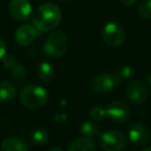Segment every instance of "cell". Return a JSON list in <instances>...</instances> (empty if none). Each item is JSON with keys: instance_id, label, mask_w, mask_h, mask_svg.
<instances>
[{"instance_id": "cell-1", "label": "cell", "mask_w": 151, "mask_h": 151, "mask_svg": "<svg viewBox=\"0 0 151 151\" xmlns=\"http://www.w3.org/2000/svg\"><path fill=\"white\" fill-rule=\"evenodd\" d=\"M61 21V11L53 3H45L38 6L32 15V24L42 32L51 31L59 25Z\"/></svg>"}, {"instance_id": "cell-2", "label": "cell", "mask_w": 151, "mask_h": 151, "mask_svg": "<svg viewBox=\"0 0 151 151\" xmlns=\"http://www.w3.org/2000/svg\"><path fill=\"white\" fill-rule=\"evenodd\" d=\"M19 99L24 107L28 109H38L46 105L49 99V94L42 87L34 84H28L21 89Z\"/></svg>"}, {"instance_id": "cell-3", "label": "cell", "mask_w": 151, "mask_h": 151, "mask_svg": "<svg viewBox=\"0 0 151 151\" xmlns=\"http://www.w3.org/2000/svg\"><path fill=\"white\" fill-rule=\"evenodd\" d=\"M67 51V37L64 32L54 31L47 37L44 44V52L53 58H58Z\"/></svg>"}, {"instance_id": "cell-4", "label": "cell", "mask_w": 151, "mask_h": 151, "mask_svg": "<svg viewBox=\"0 0 151 151\" xmlns=\"http://www.w3.org/2000/svg\"><path fill=\"white\" fill-rule=\"evenodd\" d=\"M125 144L126 138L120 130H107L99 137V145L105 151H120L125 147Z\"/></svg>"}, {"instance_id": "cell-5", "label": "cell", "mask_w": 151, "mask_h": 151, "mask_svg": "<svg viewBox=\"0 0 151 151\" xmlns=\"http://www.w3.org/2000/svg\"><path fill=\"white\" fill-rule=\"evenodd\" d=\"M104 42L110 47H120L125 40V31L117 23L110 22L101 30Z\"/></svg>"}, {"instance_id": "cell-6", "label": "cell", "mask_w": 151, "mask_h": 151, "mask_svg": "<svg viewBox=\"0 0 151 151\" xmlns=\"http://www.w3.org/2000/svg\"><path fill=\"white\" fill-rule=\"evenodd\" d=\"M115 85L116 81L113 75H109V73H101V75L95 76L89 83L90 89L97 94H105L110 92L115 87Z\"/></svg>"}, {"instance_id": "cell-7", "label": "cell", "mask_w": 151, "mask_h": 151, "mask_svg": "<svg viewBox=\"0 0 151 151\" xmlns=\"http://www.w3.org/2000/svg\"><path fill=\"white\" fill-rule=\"evenodd\" d=\"M107 116L114 122L124 123L128 121L130 117V110L126 104L122 101H114L108 107Z\"/></svg>"}, {"instance_id": "cell-8", "label": "cell", "mask_w": 151, "mask_h": 151, "mask_svg": "<svg viewBox=\"0 0 151 151\" xmlns=\"http://www.w3.org/2000/svg\"><path fill=\"white\" fill-rule=\"evenodd\" d=\"M9 9L12 17L20 22L26 21L32 12L29 0H12Z\"/></svg>"}, {"instance_id": "cell-9", "label": "cell", "mask_w": 151, "mask_h": 151, "mask_svg": "<svg viewBox=\"0 0 151 151\" xmlns=\"http://www.w3.org/2000/svg\"><path fill=\"white\" fill-rule=\"evenodd\" d=\"M126 95L134 104H143L148 96V90L145 84L141 81H132L126 88Z\"/></svg>"}, {"instance_id": "cell-10", "label": "cell", "mask_w": 151, "mask_h": 151, "mask_svg": "<svg viewBox=\"0 0 151 151\" xmlns=\"http://www.w3.org/2000/svg\"><path fill=\"white\" fill-rule=\"evenodd\" d=\"M128 138L132 143L138 146H143L146 145L150 140V132L144 124L134 123L128 130Z\"/></svg>"}, {"instance_id": "cell-11", "label": "cell", "mask_w": 151, "mask_h": 151, "mask_svg": "<svg viewBox=\"0 0 151 151\" xmlns=\"http://www.w3.org/2000/svg\"><path fill=\"white\" fill-rule=\"evenodd\" d=\"M40 35V32L34 26L22 25L16 31L15 40L20 46H28L36 40Z\"/></svg>"}, {"instance_id": "cell-12", "label": "cell", "mask_w": 151, "mask_h": 151, "mask_svg": "<svg viewBox=\"0 0 151 151\" xmlns=\"http://www.w3.org/2000/svg\"><path fill=\"white\" fill-rule=\"evenodd\" d=\"M1 151H28V144L18 137H9L1 143Z\"/></svg>"}, {"instance_id": "cell-13", "label": "cell", "mask_w": 151, "mask_h": 151, "mask_svg": "<svg viewBox=\"0 0 151 151\" xmlns=\"http://www.w3.org/2000/svg\"><path fill=\"white\" fill-rule=\"evenodd\" d=\"M67 151H96V147L91 139L80 137L69 144Z\"/></svg>"}, {"instance_id": "cell-14", "label": "cell", "mask_w": 151, "mask_h": 151, "mask_svg": "<svg viewBox=\"0 0 151 151\" xmlns=\"http://www.w3.org/2000/svg\"><path fill=\"white\" fill-rule=\"evenodd\" d=\"M17 95V87L9 81L0 82V103H6L15 99Z\"/></svg>"}, {"instance_id": "cell-15", "label": "cell", "mask_w": 151, "mask_h": 151, "mask_svg": "<svg viewBox=\"0 0 151 151\" xmlns=\"http://www.w3.org/2000/svg\"><path fill=\"white\" fill-rule=\"evenodd\" d=\"M55 75L54 67L51 63L44 61L40 62V65L37 67V77L42 82L44 83H49L53 80Z\"/></svg>"}, {"instance_id": "cell-16", "label": "cell", "mask_w": 151, "mask_h": 151, "mask_svg": "<svg viewBox=\"0 0 151 151\" xmlns=\"http://www.w3.org/2000/svg\"><path fill=\"white\" fill-rule=\"evenodd\" d=\"M50 139V134L49 132L44 127H37L32 132L31 134V140L37 146H42L48 143Z\"/></svg>"}, {"instance_id": "cell-17", "label": "cell", "mask_w": 151, "mask_h": 151, "mask_svg": "<svg viewBox=\"0 0 151 151\" xmlns=\"http://www.w3.org/2000/svg\"><path fill=\"white\" fill-rule=\"evenodd\" d=\"M80 134L85 138H94L99 134V128L94 123L90 121H84L80 126Z\"/></svg>"}, {"instance_id": "cell-18", "label": "cell", "mask_w": 151, "mask_h": 151, "mask_svg": "<svg viewBox=\"0 0 151 151\" xmlns=\"http://www.w3.org/2000/svg\"><path fill=\"white\" fill-rule=\"evenodd\" d=\"M132 67L128 66V65H123V66L119 67V68L115 71L113 77L116 81V84H120V83L130 79L132 78Z\"/></svg>"}, {"instance_id": "cell-19", "label": "cell", "mask_w": 151, "mask_h": 151, "mask_svg": "<svg viewBox=\"0 0 151 151\" xmlns=\"http://www.w3.org/2000/svg\"><path fill=\"white\" fill-rule=\"evenodd\" d=\"M11 76L17 82H23L27 77V70H26L24 65H22L21 63H17L11 69Z\"/></svg>"}, {"instance_id": "cell-20", "label": "cell", "mask_w": 151, "mask_h": 151, "mask_svg": "<svg viewBox=\"0 0 151 151\" xmlns=\"http://www.w3.org/2000/svg\"><path fill=\"white\" fill-rule=\"evenodd\" d=\"M138 13L143 19H151V0H143L138 7Z\"/></svg>"}, {"instance_id": "cell-21", "label": "cell", "mask_w": 151, "mask_h": 151, "mask_svg": "<svg viewBox=\"0 0 151 151\" xmlns=\"http://www.w3.org/2000/svg\"><path fill=\"white\" fill-rule=\"evenodd\" d=\"M89 116L92 120H95V121H101L104 118L107 116V111L104 109L101 106H95L92 109L90 110V113H89Z\"/></svg>"}, {"instance_id": "cell-22", "label": "cell", "mask_w": 151, "mask_h": 151, "mask_svg": "<svg viewBox=\"0 0 151 151\" xmlns=\"http://www.w3.org/2000/svg\"><path fill=\"white\" fill-rule=\"evenodd\" d=\"M2 63L3 66L7 69H12L16 64H17V59L14 55L12 54H5V56L2 58Z\"/></svg>"}, {"instance_id": "cell-23", "label": "cell", "mask_w": 151, "mask_h": 151, "mask_svg": "<svg viewBox=\"0 0 151 151\" xmlns=\"http://www.w3.org/2000/svg\"><path fill=\"white\" fill-rule=\"evenodd\" d=\"M5 54H6V46L2 38H0V60L5 56Z\"/></svg>"}, {"instance_id": "cell-24", "label": "cell", "mask_w": 151, "mask_h": 151, "mask_svg": "<svg viewBox=\"0 0 151 151\" xmlns=\"http://www.w3.org/2000/svg\"><path fill=\"white\" fill-rule=\"evenodd\" d=\"M120 1H121L124 5H126V6H132L134 3L138 2L139 0H120Z\"/></svg>"}, {"instance_id": "cell-25", "label": "cell", "mask_w": 151, "mask_h": 151, "mask_svg": "<svg viewBox=\"0 0 151 151\" xmlns=\"http://www.w3.org/2000/svg\"><path fill=\"white\" fill-rule=\"evenodd\" d=\"M147 82H148L149 86L151 87V71L148 73V76H147Z\"/></svg>"}, {"instance_id": "cell-26", "label": "cell", "mask_w": 151, "mask_h": 151, "mask_svg": "<svg viewBox=\"0 0 151 151\" xmlns=\"http://www.w3.org/2000/svg\"><path fill=\"white\" fill-rule=\"evenodd\" d=\"M48 151H63L61 148H59V147H53V148L49 149Z\"/></svg>"}, {"instance_id": "cell-27", "label": "cell", "mask_w": 151, "mask_h": 151, "mask_svg": "<svg viewBox=\"0 0 151 151\" xmlns=\"http://www.w3.org/2000/svg\"><path fill=\"white\" fill-rule=\"evenodd\" d=\"M143 151H151V146L150 147H147V148H145Z\"/></svg>"}, {"instance_id": "cell-28", "label": "cell", "mask_w": 151, "mask_h": 151, "mask_svg": "<svg viewBox=\"0 0 151 151\" xmlns=\"http://www.w3.org/2000/svg\"><path fill=\"white\" fill-rule=\"evenodd\" d=\"M66 1H70V0H66Z\"/></svg>"}]
</instances>
